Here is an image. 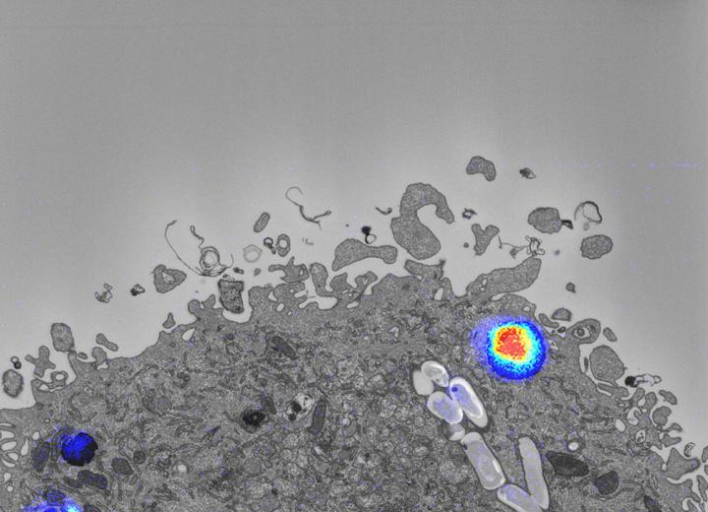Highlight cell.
<instances>
[{
    "label": "cell",
    "instance_id": "obj_3",
    "mask_svg": "<svg viewBox=\"0 0 708 512\" xmlns=\"http://www.w3.org/2000/svg\"><path fill=\"white\" fill-rule=\"evenodd\" d=\"M24 512H82V509L74 500L64 498L58 502H41L31 505Z\"/></svg>",
    "mask_w": 708,
    "mask_h": 512
},
{
    "label": "cell",
    "instance_id": "obj_1",
    "mask_svg": "<svg viewBox=\"0 0 708 512\" xmlns=\"http://www.w3.org/2000/svg\"><path fill=\"white\" fill-rule=\"evenodd\" d=\"M470 344L476 358L491 374L508 381L533 377L547 359L543 331L523 316L482 319L471 331Z\"/></svg>",
    "mask_w": 708,
    "mask_h": 512
},
{
    "label": "cell",
    "instance_id": "obj_4",
    "mask_svg": "<svg viewBox=\"0 0 708 512\" xmlns=\"http://www.w3.org/2000/svg\"><path fill=\"white\" fill-rule=\"evenodd\" d=\"M298 462H299V464H300L301 466H305V464H306V458H305L303 455H301V456H299V458H298Z\"/></svg>",
    "mask_w": 708,
    "mask_h": 512
},
{
    "label": "cell",
    "instance_id": "obj_2",
    "mask_svg": "<svg viewBox=\"0 0 708 512\" xmlns=\"http://www.w3.org/2000/svg\"><path fill=\"white\" fill-rule=\"evenodd\" d=\"M465 172L468 175H475L480 173L489 182L494 181L497 176L495 164L492 161L487 160L486 158L479 155L471 157L469 163L465 168Z\"/></svg>",
    "mask_w": 708,
    "mask_h": 512
}]
</instances>
